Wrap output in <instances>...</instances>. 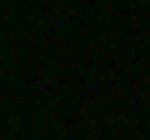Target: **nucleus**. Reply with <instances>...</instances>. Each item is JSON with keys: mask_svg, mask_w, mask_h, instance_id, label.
Returning a JSON list of instances; mask_svg holds the SVG:
<instances>
[]
</instances>
